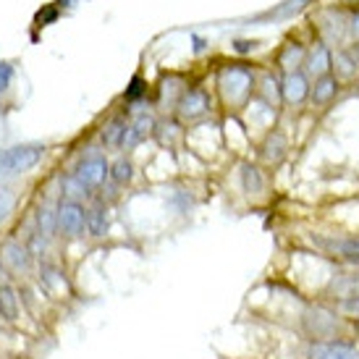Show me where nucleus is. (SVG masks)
I'll list each match as a JSON object with an SVG mask.
<instances>
[{"label": "nucleus", "instance_id": "obj_28", "mask_svg": "<svg viewBox=\"0 0 359 359\" xmlns=\"http://www.w3.org/2000/svg\"><path fill=\"white\" fill-rule=\"evenodd\" d=\"M168 205L173 210H176V212H181V215H184V212H189L194 202H191V194H189V191L181 189V191H173V197L168 200Z\"/></svg>", "mask_w": 359, "mask_h": 359}, {"label": "nucleus", "instance_id": "obj_26", "mask_svg": "<svg viewBox=\"0 0 359 359\" xmlns=\"http://www.w3.org/2000/svg\"><path fill=\"white\" fill-rule=\"evenodd\" d=\"M333 307L339 309L344 318L349 320L351 325H359V297H351L346 302H339V304H333Z\"/></svg>", "mask_w": 359, "mask_h": 359}, {"label": "nucleus", "instance_id": "obj_16", "mask_svg": "<svg viewBox=\"0 0 359 359\" xmlns=\"http://www.w3.org/2000/svg\"><path fill=\"white\" fill-rule=\"evenodd\" d=\"M239 187L247 197H252V200L262 197V194L268 191V176H265L262 165L252 163V160H244L239 165Z\"/></svg>", "mask_w": 359, "mask_h": 359}, {"label": "nucleus", "instance_id": "obj_24", "mask_svg": "<svg viewBox=\"0 0 359 359\" xmlns=\"http://www.w3.org/2000/svg\"><path fill=\"white\" fill-rule=\"evenodd\" d=\"M304 58H307V50L299 42H286L278 53V69L283 74H291V71H302L304 66Z\"/></svg>", "mask_w": 359, "mask_h": 359}, {"label": "nucleus", "instance_id": "obj_10", "mask_svg": "<svg viewBox=\"0 0 359 359\" xmlns=\"http://www.w3.org/2000/svg\"><path fill=\"white\" fill-rule=\"evenodd\" d=\"M32 226L58 247V197H45L32 210Z\"/></svg>", "mask_w": 359, "mask_h": 359}, {"label": "nucleus", "instance_id": "obj_17", "mask_svg": "<svg viewBox=\"0 0 359 359\" xmlns=\"http://www.w3.org/2000/svg\"><path fill=\"white\" fill-rule=\"evenodd\" d=\"M184 90H187L184 79H181V76H176V74H170V76H165V79L160 81L158 95H155V105H158L160 110H165V113H170V116H173L176 102L181 100Z\"/></svg>", "mask_w": 359, "mask_h": 359}, {"label": "nucleus", "instance_id": "obj_22", "mask_svg": "<svg viewBox=\"0 0 359 359\" xmlns=\"http://www.w3.org/2000/svg\"><path fill=\"white\" fill-rule=\"evenodd\" d=\"M255 100L265 102V105H270L273 110L278 108V102H280V79L276 76V74L265 71V74L259 76L257 90H255Z\"/></svg>", "mask_w": 359, "mask_h": 359}, {"label": "nucleus", "instance_id": "obj_19", "mask_svg": "<svg viewBox=\"0 0 359 359\" xmlns=\"http://www.w3.org/2000/svg\"><path fill=\"white\" fill-rule=\"evenodd\" d=\"M152 140L158 142L163 150H173L181 140H184V123H181L176 116H165V118H158V126H155V134Z\"/></svg>", "mask_w": 359, "mask_h": 359}, {"label": "nucleus", "instance_id": "obj_5", "mask_svg": "<svg viewBox=\"0 0 359 359\" xmlns=\"http://www.w3.org/2000/svg\"><path fill=\"white\" fill-rule=\"evenodd\" d=\"M32 280H34V286L40 289V294L50 304H58V302L74 297V280H71L66 265L55 255L37 259V268H34Z\"/></svg>", "mask_w": 359, "mask_h": 359}, {"label": "nucleus", "instance_id": "obj_1", "mask_svg": "<svg viewBox=\"0 0 359 359\" xmlns=\"http://www.w3.org/2000/svg\"><path fill=\"white\" fill-rule=\"evenodd\" d=\"M255 90H257V71L250 63L229 60L215 74V95L229 113H239L247 108L255 100Z\"/></svg>", "mask_w": 359, "mask_h": 359}, {"label": "nucleus", "instance_id": "obj_27", "mask_svg": "<svg viewBox=\"0 0 359 359\" xmlns=\"http://www.w3.org/2000/svg\"><path fill=\"white\" fill-rule=\"evenodd\" d=\"M13 76H16V69L11 60H0V97L13 87Z\"/></svg>", "mask_w": 359, "mask_h": 359}, {"label": "nucleus", "instance_id": "obj_14", "mask_svg": "<svg viewBox=\"0 0 359 359\" xmlns=\"http://www.w3.org/2000/svg\"><path fill=\"white\" fill-rule=\"evenodd\" d=\"M126 126H129V116L126 110L121 113H113L105 123L97 131V144H100L105 152H121V144H123V137H126Z\"/></svg>", "mask_w": 359, "mask_h": 359}, {"label": "nucleus", "instance_id": "obj_2", "mask_svg": "<svg viewBox=\"0 0 359 359\" xmlns=\"http://www.w3.org/2000/svg\"><path fill=\"white\" fill-rule=\"evenodd\" d=\"M297 323H299V333L307 341H330L354 336V325L349 320L344 318L333 304L320 299L304 302L302 312L297 315Z\"/></svg>", "mask_w": 359, "mask_h": 359}, {"label": "nucleus", "instance_id": "obj_6", "mask_svg": "<svg viewBox=\"0 0 359 359\" xmlns=\"http://www.w3.org/2000/svg\"><path fill=\"white\" fill-rule=\"evenodd\" d=\"M34 268H37V259L32 257V252L27 250V244L21 241V236L13 231V233H6L0 239V278L6 280H27L34 276Z\"/></svg>", "mask_w": 359, "mask_h": 359}, {"label": "nucleus", "instance_id": "obj_23", "mask_svg": "<svg viewBox=\"0 0 359 359\" xmlns=\"http://www.w3.org/2000/svg\"><path fill=\"white\" fill-rule=\"evenodd\" d=\"M19 202L21 194L13 184H0V231L13 220L16 210H19Z\"/></svg>", "mask_w": 359, "mask_h": 359}, {"label": "nucleus", "instance_id": "obj_4", "mask_svg": "<svg viewBox=\"0 0 359 359\" xmlns=\"http://www.w3.org/2000/svg\"><path fill=\"white\" fill-rule=\"evenodd\" d=\"M69 170L76 176V181L84 187L87 197L92 200V197H95V194H97V191H100L110 179L108 152L102 150L100 144H92V147H87V150H81L79 155H76V160L71 163Z\"/></svg>", "mask_w": 359, "mask_h": 359}, {"label": "nucleus", "instance_id": "obj_25", "mask_svg": "<svg viewBox=\"0 0 359 359\" xmlns=\"http://www.w3.org/2000/svg\"><path fill=\"white\" fill-rule=\"evenodd\" d=\"M147 95H150V84H147V79L140 76V74H134L129 81V87H126V92H123V102H126V105H144Z\"/></svg>", "mask_w": 359, "mask_h": 359}, {"label": "nucleus", "instance_id": "obj_15", "mask_svg": "<svg viewBox=\"0 0 359 359\" xmlns=\"http://www.w3.org/2000/svg\"><path fill=\"white\" fill-rule=\"evenodd\" d=\"M259 158H262V163H268V165H280L283 160H286V155H289V140H286V134L278 129H268L265 131V137H262V142H259Z\"/></svg>", "mask_w": 359, "mask_h": 359}, {"label": "nucleus", "instance_id": "obj_11", "mask_svg": "<svg viewBox=\"0 0 359 359\" xmlns=\"http://www.w3.org/2000/svg\"><path fill=\"white\" fill-rule=\"evenodd\" d=\"M309 90H312V81L307 79L304 71H291L280 76V102L289 108H299L302 102H307Z\"/></svg>", "mask_w": 359, "mask_h": 359}, {"label": "nucleus", "instance_id": "obj_8", "mask_svg": "<svg viewBox=\"0 0 359 359\" xmlns=\"http://www.w3.org/2000/svg\"><path fill=\"white\" fill-rule=\"evenodd\" d=\"M212 108H215V100H212L208 87H187L184 95H181V100L176 102L173 116L187 126V123H200V121H205L212 113Z\"/></svg>", "mask_w": 359, "mask_h": 359}, {"label": "nucleus", "instance_id": "obj_20", "mask_svg": "<svg viewBox=\"0 0 359 359\" xmlns=\"http://www.w3.org/2000/svg\"><path fill=\"white\" fill-rule=\"evenodd\" d=\"M134 176H137V165H134L131 155L118 152L116 158L110 160V179L108 181L116 187V189H126V187H131Z\"/></svg>", "mask_w": 359, "mask_h": 359}, {"label": "nucleus", "instance_id": "obj_21", "mask_svg": "<svg viewBox=\"0 0 359 359\" xmlns=\"http://www.w3.org/2000/svg\"><path fill=\"white\" fill-rule=\"evenodd\" d=\"M339 90H341V81L336 74L320 76V79H315L312 90H309V100H312V105H318V108H325V105H330V102L336 100Z\"/></svg>", "mask_w": 359, "mask_h": 359}, {"label": "nucleus", "instance_id": "obj_18", "mask_svg": "<svg viewBox=\"0 0 359 359\" xmlns=\"http://www.w3.org/2000/svg\"><path fill=\"white\" fill-rule=\"evenodd\" d=\"M304 74H307V79H320V76H328L333 74V55L330 50L318 42L312 50H307V58H304Z\"/></svg>", "mask_w": 359, "mask_h": 359}, {"label": "nucleus", "instance_id": "obj_31", "mask_svg": "<svg viewBox=\"0 0 359 359\" xmlns=\"http://www.w3.org/2000/svg\"><path fill=\"white\" fill-rule=\"evenodd\" d=\"M191 40H194V50L197 53L205 50V40H202V37H191Z\"/></svg>", "mask_w": 359, "mask_h": 359}, {"label": "nucleus", "instance_id": "obj_7", "mask_svg": "<svg viewBox=\"0 0 359 359\" xmlns=\"http://www.w3.org/2000/svg\"><path fill=\"white\" fill-rule=\"evenodd\" d=\"M87 241V202L58 200V244Z\"/></svg>", "mask_w": 359, "mask_h": 359}, {"label": "nucleus", "instance_id": "obj_29", "mask_svg": "<svg viewBox=\"0 0 359 359\" xmlns=\"http://www.w3.org/2000/svg\"><path fill=\"white\" fill-rule=\"evenodd\" d=\"M255 45H257V42H250V40H236V42H233L236 53H241V55H244V53H250V50H255Z\"/></svg>", "mask_w": 359, "mask_h": 359}, {"label": "nucleus", "instance_id": "obj_12", "mask_svg": "<svg viewBox=\"0 0 359 359\" xmlns=\"http://www.w3.org/2000/svg\"><path fill=\"white\" fill-rule=\"evenodd\" d=\"M21 318H24V307H21L16 280L0 278V320H3L8 328H19Z\"/></svg>", "mask_w": 359, "mask_h": 359}, {"label": "nucleus", "instance_id": "obj_30", "mask_svg": "<svg viewBox=\"0 0 359 359\" xmlns=\"http://www.w3.org/2000/svg\"><path fill=\"white\" fill-rule=\"evenodd\" d=\"M351 37H354V40H359V11L351 16Z\"/></svg>", "mask_w": 359, "mask_h": 359}, {"label": "nucleus", "instance_id": "obj_13", "mask_svg": "<svg viewBox=\"0 0 359 359\" xmlns=\"http://www.w3.org/2000/svg\"><path fill=\"white\" fill-rule=\"evenodd\" d=\"M110 226H113L110 205L97 200V197H92V200L87 202V239H92V241L108 239Z\"/></svg>", "mask_w": 359, "mask_h": 359}, {"label": "nucleus", "instance_id": "obj_3", "mask_svg": "<svg viewBox=\"0 0 359 359\" xmlns=\"http://www.w3.org/2000/svg\"><path fill=\"white\" fill-rule=\"evenodd\" d=\"M48 158V144L45 142H19L0 150V184L27 176Z\"/></svg>", "mask_w": 359, "mask_h": 359}, {"label": "nucleus", "instance_id": "obj_9", "mask_svg": "<svg viewBox=\"0 0 359 359\" xmlns=\"http://www.w3.org/2000/svg\"><path fill=\"white\" fill-rule=\"evenodd\" d=\"M304 359H359V339L346 336L330 341H307Z\"/></svg>", "mask_w": 359, "mask_h": 359}]
</instances>
